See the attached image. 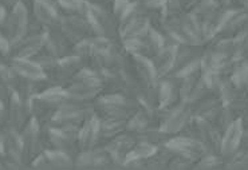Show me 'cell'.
Here are the masks:
<instances>
[{
    "label": "cell",
    "mask_w": 248,
    "mask_h": 170,
    "mask_svg": "<svg viewBox=\"0 0 248 170\" xmlns=\"http://www.w3.org/2000/svg\"><path fill=\"white\" fill-rule=\"evenodd\" d=\"M3 27L8 40L11 43H17L20 39H23L27 30H29V17H27V10L22 3H16L12 11L6 15V19L3 20Z\"/></svg>",
    "instance_id": "obj_1"
},
{
    "label": "cell",
    "mask_w": 248,
    "mask_h": 170,
    "mask_svg": "<svg viewBox=\"0 0 248 170\" xmlns=\"http://www.w3.org/2000/svg\"><path fill=\"white\" fill-rule=\"evenodd\" d=\"M167 148L170 149L174 154H179L180 157H184L186 159H195L200 157L202 153V143L188 137L168 139Z\"/></svg>",
    "instance_id": "obj_2"
},
{
    "label": "cell",
    "mask_w": 248,
    "mask_h": 170,
    "mask_svg": "<svg viewBox=\"0 0 248 170\" xmlns=\"http://www.w3.org/2000/svg\"><path fill=\"white\" fill-rule=\"evenodd\" d=\"M11 68L14 73L23 78V79L29 80H42L46 78L45 71L42 70L34 61L31 59H26V58H14L11 62Z\"/></svg>",
    "instance_id": "obj_3"
},
{
    "label": "cell",
    "mask_w": 248,
    "mask_h": 170,
    "mask_svg": "<svg viewBox=\"0 0 248 170\" xmlns=\"http://www.w3.org/2000/svg\"><path fill=\"white\" fill-rule=\"evenodd\" d=\"M177 46L179 45H164L161 50L155 54V58L152 59V64L155 67L157 77L168 74L173 68Z\"/></svg>",
    "instance_id": "obj_4"
},
{
    "label": "cell",
    "mask_w": 248,
    "mask_h": 170,
    "mask_svg": "<svg viewBox=\"0 0 248 170\" xmlns=\"http://www.w3.org/2000/svg\"><path fill=\"white\" fill-rule=\"evenodd\" d=\"M189 118V110L185 108L184 105L174 108L167 114V117L164 118L161 125V130L167 134H172V133H177L181 130L188 122Z\"/></svg>",
    "instance_id": "obj_5"
},
{
    "label": "cell",
    "mask_w": 248,
    "mask_h": 170,
    "mask_svg": "<svg viewBox=\"0 0 248 170\" xmlns=\"http://www.w3.org/2000/svg\"><path fill=\"white\" fill-rule=\"evenodd\" d=\"M133 67L139 77V79L144 83L146 87L153 83H156V71L155 67L146 57H140V55H133Z\"/></svg>",
    "instance_id": "obj_6"
},
{
    "label": "cell",
    "mask_w": 248,
    "mask_h": 170,
    "mask_svg": "<svg viewBox=\"0 0 248 170\" xmlns=\"http://www.w3.org/2000/svg\"><path fill=\"white\" fill-rule=\"evenodd\" d=\"M66 91V95L69 98L70 101H75V102H85L89 99L95 98L97 94L101 91V87L98 86H92V85H85V83H73L64 89Z\"/></svg>",
    "instance_id": "obj_7"
},
{
    "label": "cell",
    "mask_w": 248,
    "mask_h": 170,
    "mask_svg": "<svg viewBox=\"0 0 248 170\" xmlns=\"http://www.w3.org/2000/svg\"><path fill=\"white\" fill-rule=\"evenodd\" d=\"M32 10L36 22L43 26H51L57 20V10L48 0H34Z\"/></svg>",
    "instance_id": "obj_8"
},
{
    "label": "cell",
    "mask_w": 248,
    "mask_h": 170,
    "mask_svg": "<svg viewBox=\"0 0 248 170\" xmlns=\"http://www.w3.org/2000/svg\"><path fill=\"white\" fill-rule=\"evenodd\" d=\"M149 29V19L140 15L136 19H133L130 23H127L125 27H122L121 32L124 39H132V38L139 39V38H142Z\"/></svg>",
    "instance_id": "obj_9"
},
{
    "label": "cell",
    "mask_w": 248,
    "mask_h": 170,
    "mask_svg": "<svg viewBox=\"0 0 248 170\" xmlns=\"http://www.w3.org/2000/svg\"><path fill=\"white\" fill-rule=\"evenodd\" d=\"M157 149L153 143L148 141H141L139 143H134L129 153L125 157V162H133V161H144V159H150L155 157Z\"/></svg>",
    "instance_id": "obj_10"
},
{
    "label": "cell",
    "mask_w": 248,
    "mask_h": 170,
    "mask_svg": "<svg viewBox=\"0 0 248 170\" xmlns=\"http://www.w3.org/2000/svg\"><path fill=\"white\" fill-rule=\"evenodd\" d=\"M240 137H242V125L239 121H236L232 125H230V127L227 129L224 138H223L221 149H223L224 154L232 153L236 149L237 143L240 141Z\"/></svg>",
    "instance_id": "obj_11"
},
{
    "label": "cell",
    "mask_w": 248,
    "mask_h": 170,
    "mask_svg": "<svg viewBox=\"0 0 248 170\" xmlns=\"http://www.w3.org/2000/svg\"><path fill=\"white\" fill-rule=\"evenodd\" d=\"M142 4L150 11H156V10L158 11V10H165L167 0H144Z\"/></svg>",
    "instance_id": "obj_12"
}]
</instances>
